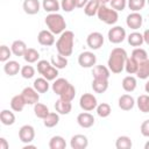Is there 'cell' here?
<instances>
[{
    "label": "cell",
    "instance_id": "obj_1",
    "mask_svg": "<svg viewBox=\"0 0 149 149\" xmlns=\"http://www.w3.org/2000/svg\"><path fill=\"white\" fill-rule=\"evenodd\" d=\"M128 58L127 51L123 48H114L108 57L107 65L112 73H121L125 70V64Z\"/></svg>",
    "mask_w": 149,
    "mask_h": 149
},
{
    "label": "cell",
    "instance_id": "obj_2",
    "mask_svg": "<svg viewBox=\"0 0 149 149\" xmlns=\"http://www.w3.org/2000/svg\"><path fill=\"white\" fill-rule=\"evenodd\" d=\"M73 44H74V34L71 30H64L57 42H56V49L57 52L64 57H69L73 52Z\"/></svg>",
    "mask_w": 149,
    "mask_h": 149
},
{
    "label": "cell",
    "instance_id": "obj_3",
    "mask_svg": "<svg viewBox=\"0 0 149 149\" xmlns=\"http://www.w3.org/2000/svg\"><path fill=\"white\" fill-rule=\"evenodd\" d=\"M44 22H45L47 28L55 35H61L64 30H66L65 19L59 13H49L45 16Z\"/></svg>",
    "mask_w": 149,
    "mask_h": 149
},
{
    "label": "cell",
    "instance_id": "obj_4",
    "mask_svg": "<svg viewBox=\"0 0 149 149\" xmlns=\"http://www.w3.org/2000/svg\"><path fill=\"white\" fill-rule=\"evenodd\" d=\"M98 19L106 23V24H115L119 20V14L115 9H113L112 7H107L106 5H100L98 13H97Z\"/></svg>",
    "mask_w": 149,
    "mask_h": 149
},
{
    "label": "cell",
    "instance_id": "obj_5",
    "mask_svg": "<svg viewBox=\"0 0 149 149\" xmlns=\"http://www.w3.org/2000/svg\"><path fill=\"white\" fill-rule=\"evenodd\" d=\"M37 71L40 74H42V77H44L49 81H54L58 76V69H56L51 64V62L47 59H41L37 62Z\"/></svg>",
    "mask_w": 149,
    "mask_h": 149
},
{
    "label": "cell",
    "instance_id": "obj_6",
    "mask_svg": "<svg viewBox=\"0 0 149 149\" xmlns=\"http://www.w3.org/2000/svg\"><path fill=\"white\" fill-rule=\"evenodd\" d=\"M107 37H108V41L111 43L119 44V43L125 41V38L127 37V34H126L125 28H122L121 26H114L108 30Z\"/></svg>",
    "mask_w": 149,
    "mask_h": 149
},
{
    "label": "cell",
    "instance_id": "obj_7",
    "mask_svg": "<svg viewBox=\"0 0 149 149\" xmlns=\"http://www.w3.org/2000/svg\"><path fill=\"white\" fill-rule=\"evenodd\" d=\"M79 106L83 111H86V112H91L95 109L98 106L95 95H93L92 93H84L79 99Z\"/></svg>",
    "mask_w": 149,
    "mask_h": 149
},
{
    "label": "cell",
    "instance_id": "obj_8",
    "mask_svg": "<svg viewBox=\"0 0 149 149\" xmlns=\"http://www.w3.org/2000/svg\"><path fill=\"white\" fill-rule=\"evenodd\" d=\"M104 41H105L104 35L101 33H99V31H92L86 37V44L92 50L100 49L102 47V44H104Z\"/></svg>",
    "mask_w": 149,
    "mask_h": 149
},
{
    "label": "cell",
    "instance_id": "obj_9",
    "mask_svg": "<svg viewBox=\"0 0 149 149\" xmlns=\"http://www.w3.org/2000/svg\"><path fill=\"white\" fill-rule=\"evenodd\" d=\"M97 63V56L92 51H83L78 56V64L81 68H93Z\"/></svg>",
    "mask_w": 149,
    "mask_h": 149
},
{
    "label": "cell",
    "instance_id": "obj_10",
    "mask_svg": "<svg viewBox=\"0 0 149 149\" xmlns=\"http://www.w3.org/2000/svg\"><path fill=\"white\" fill-rule=\"evenodd\" d=\"M19 139L22 143H31L35 139V129L30 125H23L19 129Z\"/></svg>",
    "mask_w": 149,
    "mask_h": 149
},
{
    "label": "cell",
    "instance_id": "obj_11",
    "mask_svg": "<svg viewBox=\"0 0 149 149\" xmlns=\"http://www.w3.org/2000/svg\"><path fill=\"white\" fill-rule=\"evenodd\" d=\"M143 23V17L139 12H132L127 15L126 17V24L128 28L133 29V30H137L142 27Z\"/></svg>",
    "mask_w": 149,
    "mask_h": 149
},
{
    "label": "cell",
    "instance_id": "obj_12",
    "mask_svg": "<svg viewBox=\"0 0 149 149\" xmlns=\"http://www.w3.org/2000/svg\"><path fill=\"white\" fill-rule=\"evenodd\" d=\"M21 94H22V97H23V99H24L27 105H33L34 106L40 100V94L34 87H29V86L24 87L22 90Z\"/></svg>",
    "mask_w": 149,
    "mask_h": 149
},
{
    "label": "cell",
    "instance_id": "obj_13",
    "mask_svg": "<svg viewBox=\"0 0 149 149\" xmlns=\"http://www.w3.org/2000/svg\"><path fill=\"white\" fill-rule=\"evenodd\" d=\"M37 41L41 45L51 47L55 43V34H52L49 29H43L37 35Z\"/></svg>",
    "mask_w": 149,
    "mask_h": 149
},
{
    "label": "cell",
    "instance_id": "obj_14",
    "mask_svg": "<svg viewBox=\"0 0 149 149\" xmlns=\"http://www.w3.org/2000/svg\"><path fill=\"white\" fill-rule=\"evenodd\" d=\"M88 146V139L87 136L83 134H76L70 140V147L72 149H85Z\"/></svg>",
    "mask_w": 149,
    "mask_h": 149
},
{
    "label": "cell",
    "instance_id": "obj_15",
    "mask_svg": "<svg viewBox=\"0 0 149 149\" xmlns=\"http://www.w3.org/2000/svg\"><path fill=\"white\" fill-rule=\"evenodd\" d=\"M94 116L86 111L77 115V122L81 128H91L94 125Z\"/></svg>",
    "mask_w": 149,
    "mask_h": 149
},
{
    "label": "cell",
    "instance_id": "obj_16",
    "mask_svg": "<svg viewBox=\"0 0 149 149\" xmlns=\"http://www.w3.org/2000/svg\"><path fill=\"white\" fill-rule=\"evenodd\" d=\"M135 104H136V101L133 98V95H130V94H122L119 98V100H118V105H119V107L122 111H130V109H133Z\"/></svg>",
    "mask_w": 149,
    "mask_h": 149
},
{
    "label": "cell",
    "instance_id": "obj_17",
    "mask_svg": "<svg viewBox=\"0 0 149 149\" xmlns=\"http://www.w3.org/2000/svg\"><path fill=\"white\" fill-rule=\"evenodd\" d=\"M22 8L26 14L28 15H35L40 12L41 3L38 0H24L22 3Z\"/></svg>",
    "mask_w": 149,
    "mask_h": 149
},
{
    "label": "cell",
    "instance_id": "obj_18",
    "mask_svg": "<svg viewBox=\"0 0 149 149\" xmlns=\"http://www.w3.org/2000/svg\"><path fill=\"white\" fill-rule=\"evenodd\" d=\"M70 86V83L69 80H66L65 78H56L51 85V88H52V92L57 95H61L68 87Z\"/></svg>",
    "mask_w": 149,
    "mask_h": 149
},
{
    "label": "cell",
    "instance_id": "obj_19",
    "mask_svg": "<svg viewBox=\"0 0 149 149\" xmlns=\"http://www.w3.org/2000/svg\"><path fill=\"white\" fill-rule=\"evenodd\" d=\"M55 109H56V112L58 113V114H61V115H66V114H69L70 112H71V109H72V104H71V101H66V100H63V99H58V100H56V102H55Z\"/></svg>",
    "mask_w": 149,
    "mask_h": 149
},
{
    "label": "cell",
    "instance_id": "obj_20",
    "mask_svg": "<svg viewBox=\"0 0 149 149\" xmlns=\"http://www.w3.org/2000/svg\"><path fill=\"white\" fill-rule=\"evenodd\" d=\"M3 71L7 76H15L21 71V64L16 61H7L3 64Z\"/></svg>",
    "mask_w": 149,
    "mask_h": 149
},
{
    "label": "cell",
    "instance_id": "obj_21",
    "mask_svg": "<svg viewBox=\"0 0 149 149\" xmlns=\"http://www.w3.org/2000/svg\"><path fill=\"white\" fill-rule=\"evenodd\" d=\"M92 76L93 78L108 79L111 76V70L108 69V66L105 65H94L92 68Z\"/></svg>",
    "mask_w": 149,
    "mask_h": 149
},
{
    "label": "cell",
    "instance_id": "obj_22",
    "mask_svg": "<svg viewBox=\"0 0 149 149\" xmlns=\"http://www.w3.org/2000/svg\"><path fill=\"white\" fill-rule=\"evenodd\" d=\"M10 49H12V52L14 56L16 57H23L26 50L28 49L27 48V44L22 41V40H15L12 45H10Z\"/></svg>",
    "mask_w": 149,
    "mask_h": 149
},
{
    "label": "cell",
    "instance_id": "obj_23",
    "mask_svg": "<svg viewBox=\"0 0 149 149\" xmlns=\"http://www.w3.org/2000/svg\"><path fill=\"white\" fill-rule=\"evenodd\" d=\"M92 88L95 93H104L108 88V79L102 78H93L92 80Z\"/></svg>",
    "mask_w": 149,
    "mask_h": 149
},
{
    "label": "cell",
    "instance_id": "obj_24",
    "mask_svg": "<svg viewBox=\"0 0 149 149\" xmlns=\"http://www.w3.org/2000/svg\"><path fill=\"white\" fill-rule=\"evenodd\" d=\"M26 105L27 104H26L22 94H16L10 99V108L14 112H22Z\"/></svg>",
    "mask_w": 149,
    "mask_h": 149
},
{
    "label": "cell",
    "instance_id": "obj_25",
    "mask_svg": "<svg viewBox=\"0 0 149 149\" xmlns=\"http://www.w3.org/2000/svg\"><path fill=\"white\" fill-rule=\"evenodd\" d=\"M33 87L38 92V93H45L48 92L50 85H49V80L45 79L44 77H40V78H36L33 83Z\"/></svg>",
    "mask_w": 149,
    "mask_h": 149
},
{
    "label": "cell",
    "instance_id": "obj_26",
    "mask_svg": "<svg viewBox=\"0 0 149 149\" xmlns=\"http://www.w3.org/2000/svg\"><path fill=\"white\" fill-rule=\"evenodd\" d=\"M121 85H122V88L126 91V92H133L135 88H136V86H137V80H136V78L134 77V76H126L123 79H122V83H121Z\"/></svg>",
    "mask_w": 149,
    "mask_h": 149
},
{
    "label": "cell",
    "instance_id": "obj_27",
    "mask_svg": "<svg viewBox=\"0 0 149 149\" xmlns=\"http://www.w3.org/2000/svg\"><path fill=\"white\" fill-rule=\"evenodd\" d=\"M127 41L132 47H141L144 41H143V34L139 33V31H133L127 36Z\"/></svg>",
    "mask_w": 149,
    "mask_h": 149
},
{
    "label": "cell",
    "instance_id": "obj_28",
    "mask_svg": "<svg viewBox=\"0 0 149 149\" xmlns=\"http://www.w3.org/2000/svg\"><path fill=\"white\" fill-rule=\"evenodd\" d=\"M0 120L3 126H12L15 122V114L9 109H2L0 113Z\"/></svg>",
    "mask_w": 149,
    "mask_h": 149
},
{
    "label": "cell",
    "instance_id": "obj_29",
    "mask_svg": "<svg viewBox=\"0 0 149 149\" xmlns=\"http://www.w3.org/2000/svg\"><path fill=\"white\" fill-rule=\"evenodd\" d=\"M59 122V114L57 112H50L44 119H43V125L47 128H52L57 126Z\"/></svg>",
    "mask_w": 149,
    "mask_h": 149
},
{
    "label": "cell",
    "instance_id": "obj_30",
    "mask_svg": "<svg viewBox=\"0 0 149 149\" xmlns=\"http://www.w3.org/2000/svg\"><path fill=\"white\" fill-rule=\"evenodd\" d=\"M99 6H100V2L98 0H90L85 5V7H84L85 15H87V16H94V15H97L98 9H99Z\"/></svg>",
    "mask_w": 149,
    "mask_h": 149
},
{
    "label": "cell",
    "instance_id": "obj_31",
    "mask_svg": "<svg viewBox=\"0 0 149 149\" xmlns=\"http://www.w3.org/2000/svg\"><path fill=\"white\" fill-rule=\"evenodd\" d=\"M65 147H66V142H65L64 137L61 135H55L49 141L50 149H65Z\"/></svg>",
    "mask_w": 149,
    "mask_h": 149
},
{
    "label": "cell",
    "instance_id": "obj_32",
    "mask_svg": "<svg viewBox=\"0 0 149 149\" xmlns=\"http://www.w3.org/2000/svg\"><path fill=\"white\" fill-rule=\"evenodd\" d=\"M42 7L48 13H57L61 9V3L58 0H43Z\"/></svg>",
    "mask_w": 149,
    "mask_h": 149
},
{
    "label": "cell",
    "instance_id": "obj_33",
    "mask_svg": "<svg viewBox=\"0 0 149 149\" xmlns=\"http://www.w3.org/2000/svg\"><path fill=\"white\" fill-rule=\"evenodd\" d=\"M50 62L56 69L62 70V69H65L66 65H68V57H64V56H62L59 54L58 55H54V56H51Z\"/></svg>",
    "mask_w": 149,
    "mask_h": 149
},
{
    "label": "cell",
    "instance_id": "obj_34",
    "mask_svg": "<svg viewBox=\"0 0 149 149\" xmlns=\"http://www.w3.org/2000/svg\"><path fill=\"white\" fill-rule=\"evenodd\" d=\"M23 59H24L27 63H29V64L36 63V62H38V59H40V52H38L36 49H34V48H28V49L26 50L24 55H23Z\"/></svg>",
    "mask_w": 149,
    "mask_h": 149
},
{
    "label": "cell",
    "instance_id": "obj_35",
    "mask_svg": "<svg viewBox=\"0 0 149 149\" xmlns=\"http://www.w3.org/2000/svg\"><path fill=\"white\" fill-rule=\"evenodd\" d=\"M133 147V142L129 136L121 135L115 141V148L116 149H130Z\"/></svg>",
    "mask_w": 149,
    "mask_h": 149
},
{
    "label": "cell",
    "instance_id": "obj_36",
    "mask_svg": "<svg viewBox=\"0 0 149 149\" xmlns=\"http://www.w3.org/2000/svg\"><path fill=\"white\" fill-rule=\"evenodd\" d=\"M139 65H140V63L130 56V57H128L127 61H126L125 70H126V72H127L128 74H136V72H137V70H139Z\"/></svg>",
    "mask_w": 149,
    "mask_h": 149
},
{
    "label": "cell",
    "instance_id": "obj_37",
    "mask_svg": "<svg viewBox=\"0 0 149 149\" xmlns=\"http://www.w3.org/2000/svg\"><path fill=\"white\" fill-rule=\"evenodd\" d=\"M49 113H50V111H49V108H48L47 105L41 104V102H36V104L34 105V114H35L38 119H42V120H43Z\"/></svg>",
    "mask_w": 149,
    "mask_h": 149
},
{
    "label": "cell",
    "instance_id": "obj_38",
    "mask_svg": "<svg viewBox=\"0 0 149 149\" xmlns=\"http://www.w3.org/2000/svg\"><path fill=\"white\" fill-rule=\"evenodd\" d=\"M136 77L140 79H148L149 78V58L144 62L140 63L139 70L136 72Z\"/></svg>",
    "mask_w": 149,
    "mask_h": 149
},
{
    "label": "cell",
    "instance_id": "obj_39",
    "mask_svg": "<svg viewBox=\"0 0 149 149\" xmlns=\"http://www.w3.org/2000/svg\"><path fill=\"white\" fill-rule=\"evenodd\" d=\"M136 105L143 113H149V94H142L137 98Z\"/></svg>",
    "mask_w": 149,
    "mask_h": 149
},
{
    "label": "cell",
    "instance_id": "obj_40",
    "mask_svg": "<svg viewBox=\"0 0 149 149\" xmlns=\"http://www.w3.org/2000/svg\"><path fill=\"white\" fill-rule=\"evenodd\" d=\"M95 109H97L98 116H100V118H107V116H109V114L112 113V108H111L109 104H107V102H101V104H99Z\"/></svg>",
    "mask_w": 149,
    "mask_h": 149
},
{
    "label": "cell",
    "instance_id": "obj_41",
    "mask_svg": "<svg viewBox=\"0 0 149 149\" xmlns=\"http://www.w3.org/2000/svg\"><path fill=\"white\" fill-rule=\"evenodd\" d=\"M147 0H127V6L132 12H140L144 8Z\"/></svg>",
    "mask_w": 149,
    "mask_h": 149
},
{
    "label": "cell",
    "instance_id": "obj_42",
    "mask_svg": "<svg viewBox=\"0 0 149 149\" xmlns=\"http://www.w3.org/2000/svg\"><path fill=\"white\" fill-rule=\"evenodd\" d=\"M132 57H133L134 59H136L139 63H142V62H144L146 59H148V54H147V51H146L144 49L137 47V48H135V49L132 51Z\"/></svg>",
    "mask_w": 149,
    "mask_h": 149
},
{
    "label": "cell",
    "instance_id": "obj_43",
    "mask_svg": "<svg viewBox=\"0 0 149 149\" xmlns=\"http://www.w3.org/2000/svg\"><path fill=\"white\" fill-rule=\"evenodd\" d=\"M74 97H76V88L72 84H70V86L59 95L61 99L66 100V101H72L74 99Z\"/></svg>",
    "mask_w": 149,
    "mask_h": 149
},
{
    "label": "cell",
    "instance_id": "obj_44",
    "mask_svg": "<svg viewBox=\"0 0 149 149\" xmlns=\"http://www.w3.org/2000/svg\"><path fill=\"white\" fill-rule=\"evenodd\" d=\"M20 74H21L22 78H24V79H31V78L35 76V69H34V66H31V65H23V66L21 68Z\"/></svg>",
    "mask_w": 149,
    "mask_h": 149
},
{
    "label": "cell",
    "instance_id": "obj_45",
    "mask_svg": "<svg viewBox=\"0 0 149 149\" xmlns=\"http://www.w3.org/2000/svg\"><path fill=\"white\" fill-rule=\"evenodd\" d=\"M61 8L64 12L70 13L74 8H77V1L76 0H62L61 1Z\"/></svg>",
    "mask_w": 149,
    "mask_h": 149
},
{
    "label": "cell",
    "instance_id": "obj_46",
    "mask_svg": "<svg viewBox=\"0 0 149 149\" xmlns=\"http://www.w3.org/2000/svg\"><path fill=\"white\" fill-rule=\"evenodd\" d=\"M12 54H13V52H12V49H9L7 45L2 44V45L0 47V61H1L2 63H6L7 61H9Z\"/></svg>",
    "mask_w": 149,
    "mask_h": 149
},
{
    "label": "cell",
    "instance_id": "obj_47",
    "mask_svg": "<svg viewBox=\"0 0 149 149\" xmlns=\"http://www.w3.org/2000/svg\"><path fill=\"white\" fill-rule=\"evenodd\" d=\"M111 7L116 12H122L127 6V0H111Z\"/></svg>",
    "mask_w": 149,
    "mask_h": 149
},
{
    "label": "cell",
    "instance_id": "obj_48",
    "mask_svg": "<svg viewBox=\"0 0 149 149\" xmlns=\"http://www.w3.org/2000/svg\"><path fill=\"white\" fill-rule=\"evenodd\" d=\"M140 132H141V134H142L144 137H149V119H148V120H144V121L141 123Z\"/></svg>",
    "mask_w": 149,
    "mask_h": 149
},
{
    "label": "cell",
    "instance_id": "obj_49",
    "mask_svg": "<svg viewBox=\"0 0 149 149\" xmlns=\"http://www.w3.org/2000/svg\"><path fill=\"white\" fill-rule=\"evenodd\" d=\"M9 144L5 137H0V149H8Z\"/></svg>",
    "mask_w": 149,
    "mask_h": 149
},
{
    "label": "cell",
    "instance_id": "obj_50",
    "mask_svg": "<svg viewBox=\"0 0 149 149\" xmlns=\"http://www.w3.org/2000/svg\"><path fill=\"white\" fill-rule=\"evenodd\" d=\"M143 41L147 45H149V29H146L143 31Z\"/></svg>",
    "mask_w": 149,
    "mask_h": 149
},
{
    "label": "cell",
    "instance_id": "obj_51",
    "mask_svg": "<svg viewBox=\"0 0 149 149\" xmlns=\"http://www.w3.org/2000/svg\"><path fill=\"white\" fill-rule=\"evenodd\" d=\"M77 1V8H84L85 5L90 1V0H76Z\"/></svg>",
    "mask_w": 149,
    "mask_h": 149
},
{
    "label": "cell",
    "instance_id": "obj_52",
    "mask_svg": "<svg viewBox=\"0 0 149 149\" xmlns=\"http://www.w3.org/2000/svg\"><path fill=\"white\" fill-rule=\"evenodd\" d=\"M144 91H146V93H149V78H148V80L144 85Z\"/></svg>",
    "mask_w": 149,
    "mask_h": 149
},
{
    "label": "cell",
    "instance_id": "obj_53",
    "mask_svg": "<svg viewBox=\"0 0 149 149\" xmlns=\"http://www.w3.org/2000/svg\"><path fill=\"white\" fill-rule=\"evenodd\" d=\"M99 2H100V5H106L107 2H109L111 0H98Z\"/></svg>",
    "mask_w": 149,
    "mask_h": 149
},
{
    "label": "cell",
    "instance_id": "obj_54",
    "mask_svg": "<svg viewBox=\"0 0 149 149\" xmlns=\"http://www.w3.org/2000/svg\"><path fill=\"white\" fill-rule=\"evenodd\" d=\"M144 149H149V141L146 142V144H144Z\"/></svg>",
    "mask_w": 149,
    "mask_h": 149
},
{
    "label": "cell",
    "instance_id": "obj_55",
    "mask_svg": "<svg viewBox=\"0 0 149 149\" xmlns=\"http://www.w3.org/2000/svg\"><path fill=\"white\" fill-rule=\"evenodd\" d=\"M147 2H148V5H149V0H147Z\"/></svg>",
    "mask_w": 149,
    "mask_h": 149
}]
</instances>
